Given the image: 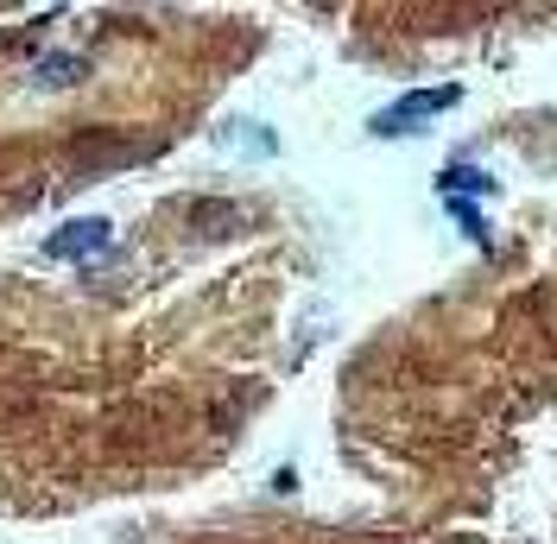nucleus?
<instances>
[{
  "mask_svg": "<svg viewBox=\"0 0 557 544\" xmlns=\"http://www.w3.org/2000/svg\"><path fill=\"white\" fill-rule=\"evenodd\" d=\"M456 102H462V89H456V83H444V89H418V96H399L393 108L374 114V134H381V139L412 134L418 121H431V114H444V108H456Z\"/></svg>",
  "mask_w": 557,
  "mask_h": 544,
  "instance_id": "f257e3e1",
  "label": "nucleus"
},
{
  "mask_svg": "<svg viewBox=\"0 0 557 544\" xmlns=\"http://www.w3.org/2000/svg\"><path fill=\"white\" fill-rule=\"evenodd\" d=\"M108 240H114V228L102 215H83V222H64L45 240V260H96V254H108Z\"/></svg>",
  "mask_w": 557,
  "mask_h": 544,
  "instance_id": "f03ea898",
  "label": "nucleus"
},
{
  "mask_svg": "<svg viewBox=\"0 0 557 544\" xmlns=\"http://www.w3.org/2000/svg\"><path fill=\"white\" fill-rule=\"evenodd\" d=\"M76 58H51V64H38V83H45V89H64V83H76Z\"/></svg>",
  "mask_w": 557,
  "mask_h": 544,
  "instance_id": "7ed1b4c3",
  "label": "nucleus"
},
{
  "mask_svg": "<svg viewBox=\"0 0 557 544\" xmlns=\"http://www.w3.org/2000/svg\"><path fill=\"white\" fill-rule=\"evenodd\" d=\"M444 190H487V177H482V171H450V177H444Z\"/></svg>",
  "mask_w": 557,
  "mask_h": 544,
  "instance_id": "20e7f679",
  "label": "nucleus"
}]
</instances>
